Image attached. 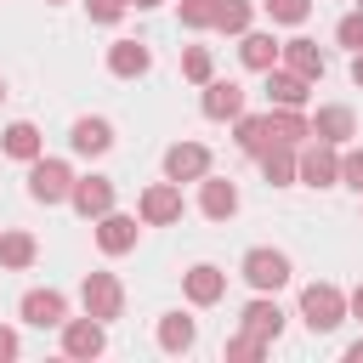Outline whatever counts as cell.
I'll return each instance as SVG.
<instances>
[{"label":"cell","mask_w":363,"mask_h":363,"mask_svg":"<svg viewBox=\"0 0 363 363\" xmlns=\"http://www.w3.org/2000/svg\"><path fill=\"white\" fill-rule=\"evenodd\" d=\"M68 193H74V170H68V159H34L28 164V199L34 204H68Z\"/></svg>","instance_id":"obj_4"},{"label":"cell","mask_w":363,"mask_h":363,"mask_svg":"<svg viewBox=\"0 0 363 363\" xmlns=\"http://www.w3.org/2000/svg\"><path fill=\"white\" fill-rule=\"evenodd\" d=\"M193 346H199V323H193L187 312H164V318H159V352L182 357V352H193Z\"/></svg>","instance_id":"obj_24"},{"label":"cell","mask_w":363,"mask_h":363,"mask_svg":"<svg viewBox=\"0 0 363 363\" xmlns=\"http://www.w3.org/2000/svg\"><path fill=\"white\" fill-rule=\"evenodd\" d=\"M340 187H352V193H363V147H340Z\"/></svg>","instance_id":"obj_34"},{"label":"cell","mask_w":363,"mask_h":363,"mask_svg":"<svg viewBox=\"0 0 363 363\" xmlns=\"http://www.w3.org/2000/svg\"><path fill=\"white\" fill-rule=\"evenodd\" d=\"M182 79H187V85H210V79H216L210 45H187V51H182Z\"/></svg>","instance_id":"obj_29"},{"label":"cell","mask_w":363,"mask_h":363,"mask_svg":"<svg viewBox=\"0 0 363 363\" xmlns=\"http://www.w3.org/2000/svg\"><path fill=\"white\" fill-rule=\"evenodd\" d=\"M0 153H6V159H17V164H34V159L45 153L40 125H34V119H11V125L0 130Z\"/></svg>","instance_id":"obj_18"},{"label":"cell","mask_w":363,"mask_h":363,"mask_svg":"<svg viewBox=\"0 0 363 363\" xmlns=\"http://www.w3.org/2000/svg\"><path fill=\"white\" fill-rule=\"evenodd\" d=\"M255 28V0H216V34H244Z\"/></svg>","instance_id":"obj_28"},{"label":"cell","mask_w":363,"mask_h":363,"mask_svg":"<svg viewBox=\"0 0 363 363\" xmlns=\"http://www.w3.org/2000/svg\"><path fill=\"white\" fill-rule=\"evenodd\" d=\"M17 352H23V340H17V329H6V323H0V363H11Z\"/></svg>","instance_id":"obj_36"},{"label":"cell","mask_w":363,"mask_h":363,"mask_svg":"<svg viewBox=\"0 0 363 363\" xmlns=\"http://www.w3.org/2000/svg\"><path fill=\"white\" fill-rule=\"evenodd\" d=\"M136 216H142V227H176L182 221V182H147L142 193H136Z\"/></svg>","instance_id":"obj_5"},{"label":"cell","mask_w":363,"mask_h":363,"mask_svg":"<svg viewBox=\"0 0 363 363\" xmlns=\"http://www.w3.org/2000/svg\"><path fill=\"white\" fill-rule=\"evenodd\" d=\"M346 306H352V318H357V323H363V284H357V289H352V295H346Z\"/></svg>","instance_id":"obj_37"},{"label":"cell","mask_w":363,"mask_h":363,"mask_svg":"<svg viewBox=\"0 0 363 363\" xmlns=\"http://www.w3.org/2000/svg\"><path fill=\"white\" fill-rule=\"evenodd\" d=\"M238 329H250V335H261L267 346L284 335V306L272 301V295H255L250 306H244V318H238Z\"/></svg>","instance_id":"obj_21"},{"label":"cell","mask_w":363,"mask_h":363,"mask_svg":"<svg viewBox=\"0 0 363 363\" xmlns=\"http://www.w3.org/2000/svg\"><path fill=\"white\" fill-rule=\"evenodd\" d=\"M176 17H182V28L204 34V28H216V0H182V6H176Z\"/></svg>","instance_id":"obj_32"},{"label":"cell","mask_w":363,"mask_h":363,"mask_svg":"<svg viewBox=\"0 0 363 363\" xmlns=\"http://www.w3.org/2000/svg\"><path fill=\"white\" fill-rule=\"evenodd\" d=\"M147 68H153V51L142 40H113L108 45V74L113 79H142Z\"/></svg>","instance_id":"obj_20"},{"label":"cell","mask_w":363,"mask_h":363,"mask_svg":"<svg viewBox=\"0 0 363 363\" xmlns=\"http://www.w3.org/2000/svg\"><path fill=\"white\" fill-rule=\"evenodd\" d=\"M130 6H136V11H153V6H164V0H130Z\"/></svg>","instance_id":"obj_40"},{"label":"cell","mask_w":363,"mask_h":363,"mask_svg":"<svg viewBox=\"0 0 363 363\" xmlns=\"http://www.w3.org/2000/svg\"><path fill=\"white\" fill-rule=\"evenodd\" d=\"M312 136L346 147V142L357 136V113H352L346 102H318V108H312Z\"/></svg>","instance_id":"obj_12"},{"label":"cell","mask_w":363,"mask_h":363,"mask_svg":"<svg viewBox=\"0 0 363 363\" xmlns=\"http://www.w3.org/2000/svg\"><path fill=\"white\" fill-rule=\"evenodd\" d=\"M295 182H301V187H340V147L306 136V142L295 147Z\"/></svg>","instance_id":"obj_3"},{"label":"cell","mask_w":363,"mask_h":363,"mask_svg":"<svg viewBox=\"0 0 363 363\" xmlns=\"http://www.w3.org/2000/svg\"><path fill=\"white\" fill-rule=\"evenodd\" d=\"M233 142H238V153H261L267 142H272V125H267V113H238L233 119Z\"/></svg>","instance_id":"obj_27"},{"label":"cell","mask_w":363,"mask_h":363,"mask_svg":"<svg viewBox=\"0 0 363 363\" xmlns=\"http://www.w3.org/2000/svg\"><path fill=\"white\" fill-rule=\"evenodd\" d=\"M62 352H68V357H85V363L102 357V352H108V323L91 318V312H85V318H68V323H62Z\"/></svg>","instance_id":"obj_8"},{"label":"cell","mask_w":363,"mask_h":363,"mask_svg":"<svg viewBox=\"0 0 363 363\" xmlns=\"http://www.w3.org/2000/svg\"><path fill=\"white\" fill-rule=\"evenodd\" d=\"M221 352H227V363H255V357H267V340H261V335H250V329H238Z\"/></svg>","instance_id":"obj_31"},{"label":"cell","mask_w":363,"mask_h":363,"mask_svg":"<svg viewBox=\"0 0 363 363\" xmlns=\"http://www.w3.org/2000/svg\"><path fill=\"white\" fill-rule=\"evenodd\" d=\"M68 147H74L79 159H102V153L113 147V125H108V119H96V113H85V119H74Z\"/></svg>","instance_id":"obj_19"},{"label":"cell","mask_w":363,"mask_h":363,"mask_svg":"<svg viewBox=\"0 0 363 363\" xmlns=\"http://www.w3.org/2000/svg\"><path fill=\"white\" fill-rule=\"evenodd\" d=\"M34 261H40V238L28 227H6L0 233V267L6 272H28Z\"/></svg>","instance_id":"obj_22"},{"label":"cell","mask_w":363,"mask_h":363,"mask_svg":"<svg viewBox=\"0 0 363 363\" xmlns=\"http://www.w3.org/2000/svg\"><path fill=\"white\" fill-rule=\"evenodd\" d=\"M125 11H130V0H85V17H91V23H102V28H113Z\"/></svg>","instance_id":"obj_35"},{"label":"cell","mask_w":363,"mask_h":363,"mask_svg":"<svg viewBox=\"0 0 363 363\" xmlns=\"http://www.w3.org/2000/svg\"><path fill=\"white\" fill-rule=\"evenodd\" d=\"M79 306H85L91 318L113 323V318H125V284H119L113 272H85V278H79Z\"/></svg>","instance_id":"obj_6"},{"label":"cell","mask_w":363,"mask_h":363,"mask_svg":"<svg viewBox=\"0 0 363 363\" xmlns=\"http://www.w3.org/2000/svg\"><path fill=\"white\" fill-rule=\"evenodd\" d=\"M346 363H363V340H352V346H346Z\"/></svg>","instance_id":"obj_39"},{"label":"cell","mask_w":363,"mask_h":363,"mask_svg":"<svg viewBox=\"0 0 363 363\" xmlns=\"http://www.w3.org/2000/svg\"><path fill=\"white\" fill-rule=\"evenodd\" d=\"M45 6H62V0H45Z\"/></svg>","instance_id":"obj_42"},{"label":"cell","mask_w":363,"mask_h":363,"mask_svg":"<svg viewBox=\"0 0 363 363\" xmlns=\"http://www.w3.org/2000/svg\"><path fill=\"white\" fill-rule=\"evenodd\" d=\"M267 125H272V142H289V147H301L312 136V113L306 108H267Z\"/></svg>","instance_id":"obj_25"},{"label":"cell","mask_w":363,"mask_h":363,"mask_svg":"<svg viewBox=\"0 0 363 363\" xmlns=\"http://www.w3.org/2000/svg\"><path fill=\"white\" fill-rule=\"evenodd\" d=\"M113 176H74V193H68V204L85 216V221H96V216H108L113 210Z\"/></svg>","instance_id":"obj_14"},{"label":"cell","mask_w":363,"mask_h":363,"mask_svg":"<svg viewBox=\"0 0 363 363\" xmlns=\"http://www.w3.org/2000/svg\"><path fill=\"white\" fill-rule=\"evenodd\" d=\"M136 238H142V216H125V210L96 216V250L102 255H130Z\"/></svg>","instance_id":"obj_7"},{"label":"cell","mask_w":363,"mask_h":363,"mask_svg":"<svg viewBox=\"0 0 363 363\" xmlns=\"http://www.w3.org/2000/svg\"><path fill=\"white\" fill-rule=\"evenodd\" d=\"M261 11L278 23V28H301L312 17V0H261Z\"/></svg>","instance_id":"obj_30"},{"label":"cell","mask_w":363,"mask_h":363,"mask_svg":"<svg viewBox=\"0 0 363 363\" xmlns=\"http://www.w3.org/2000/svg\"><path fill=\"white\" fill-rule=\"evenodd\" d=\"M278 57H284V40H272L267 28H244V34H238V62H244L250 74L278 68Z\"/></svg>","instance_id":"obj_16"},{"label":"cell","mask_w":363,"mask_h":363,"mask_svg":"<svg viewBox=\"0 0 363 363\" xmlns=\"http://www.w3.org/2000/svg\"><path fill=\"white\" fill-rule=\"evenodd\" d=\"M244 102H250V91L238 85V79H210L204 85V96H199V108H204V119H238L244 113Z\"/></svg>","instance_id":"obj_15"},{"label":"cell","mask_w":363,"mask_h":363,"mask_svg":"<svg viewBox=\"0 0 363 363\" xmlns=\"http://www.w3.org/2000/svg\"><path fill=\"white\" fill-rule=\"evenodd\" d=\"M255 164H261V176H267L272 187H295V147H289V142H267V147L255 153Z\"/></svg>","instance_id":"obj_26"},{"label":"cell","mask_w":363,"mask_h":363,"mask_svg":"<svg viewBox=\"0 0 363 363\" xmlns=\"http://www.w3.org/2000/svg\"><path fill=\"white\" fill-rule=\"evenodd\" d=\"M346 318H352V306H346V289L340 284H301V323L312 335H329Z\"/></svg>","instance_id":"obj_2"},{"label":"cell","mask_w":363,"mask_h":363,"mask_svg":"<svg viewBox=\"0 0 363 363\" xmlns=\"http://www.w3.org/2000/svg\"><path fill=\"white\" fill-rule=\"evenodd\" d=\"M278 62H284V68H295L301 79H312V85L329 74V57H323V45H318V40H306V34L284 40V57H278Z\"/></svg>","instance_id":"obj_17"},{"label":"cell","mask_w":363,"mask_h":363,"mask_svg":"<svg viewBox=\"0 0 363 363\" xmlns=\"http://www.w3.org/2000/svg\"><path fill=\"white\" fill-rule=\"evenodd\" d=\"M182 295H187V306H216V301L227 295V272H221L216 261H193V267L182 272Z\"/></svg>","instance_id":"obj_9"},{"label":"cell","mask_w":363,"mask_h":363,"mask_svg":"<svg viewBox=\"0 0 363 363\" xmlns=\"http://www.w3.org/2000/svg\"><path fill=\"white\" fill-rule=\"evenodd\" d=\"M164 176L170 182H204L210 176V147L204 142H170L164 147Z\"/></svg>","instance_id":"obj_13"},{"label":"cell","mask_w":363,"mask_h":363,"mask_svg":"<svg viewBox=\"0 0 363 363\" xmlns=\"http://www.w3.org/2000/svg\"><path fill=\"white\" fill-rule=\"evenodd\" d=\"M352 85L363 91V51H352Z\"/></svg>","instance_id":"obj_38"},{"label":"cell","mask_w":363,"mask_h":363,"mask_svg":"<svg viewBox=\"0 0 363 363\" xmlns=\"http://www.w3.org/2000/svg\"><path fill=\"white\" fill-rule=\"evenodd\" d=\"M17 312H23V323H34V329H62V323H68V295H62V289H28V295L17 301Z\"/></svg>","instance_id":"obj_10"},{"label":"cell","mask_w":363,"mask_h":363,"mask_svg":"<svg viewBox=\"0 0 363 363\" xmlns=\"http://www.w3.org/2000/svg\"><path fill=\"white\" fill-rule=\"evenodd\" d=\"M357 6H363V0H357Z\"/></svg>","instance_id":"obj_43"},{"label":"cell","mask_w":363,"mask_h":363,"mask_svg":"<svg viewBox=\"0 0 363 363\" xmlns=\"http://www.w3.org/2000/svg\"><path fill=\"white\" fill-rule=\"evenodd\" d=\"M335 40H340L346 51H363V6H352V11L335 23Z\"/></svg>","instance_id":"obj_33"},{"label":"cell","mask_w":363,"mask_h":363,"mask_svg":"<svg viewBox=\"0 0 363 363\" xmlns=\"http://www.w3.org/2000/svg\"><path fill=\"white\" fill-rule=\"evenodd\" d=\"M0 102H6V74H0Z\"/></svg>","instance_id":"obj_41"},{"label":"cell","mask_w":363,"mask_h":363,"mask_svg":"<svg viewBox=\"0 0 363 363\" xmlns=\"http://www.w3.org/2000/svg\"><path fill=\"white\" fill-rule=\"evenodd\" d=\"M199 210H204L210 221L238 216V187H233L227 176H204V182H199Z\"/></svg>","instance_id":"obj_23"},{"label":"cell","mask_w":363,"mask_h":363,"mask_svg":"<svg viewBox=\"0 0 363 363\" xmlns=\"http://www.w3.org/2000/svg\"><path fill=\"white\" fill-rule=\"evenodd\" d=\"M238 278H244L255 295H278V289L295 278V267H289L284 250H272V244H250L244 261H238Z\"/></svg>","instance_id":"obj_1"},{"label":"cell","mask_w":363,"mask_h":363,"mask_svg":"<svg viewBox=\"0 0 363 363\" xmlns=\"http://www.w3.org/2000/svg\"><path fill=\"white\" fill-rule=\"evenodd\" d=\"M261 79H267V108H306V102H312V79H301V74L284 68V62L267 68Z\"/></svg>","instance_id":"obj_11"}]
</instances>
